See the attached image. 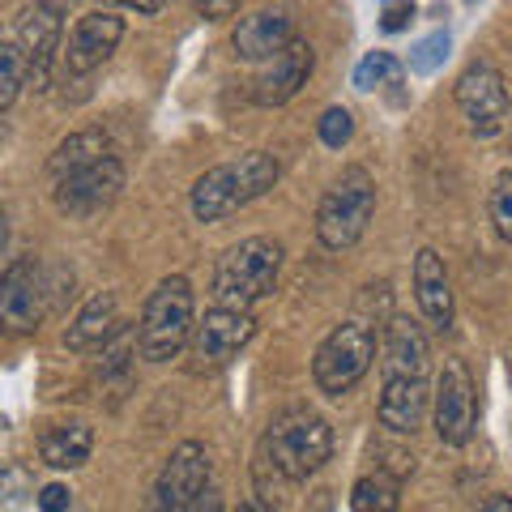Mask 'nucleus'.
Instances as JSON below:
<instances>
[{"instance_id":"2","label":"nucleus","mask_w":512,"mask_h":512,"mask_svg":"<svg viewBox=\"0 0 512 512\" xmlns=\"http://www.w3.org/2000/svg\"><path fill=\"white\" fill-rule=\"evenodd\" d=\"M282 274V244L269 235H248L231 244L214 265V299L222 308H252L256 299L274 295Z\"/></svg>"},{"instance_id":"15","label":"nucleus","mask_w":512,"mask_h":512,"mask_svg":"<svg viewBox=\"0 0 512 512\" xmlns=\"http://www.w3.org/2000/svg\"><path fill=\"white\" fill-rule=\"evenodd\" d=\"M427 402H431L427 376H384L376 419L380 427L397 431V436H414L427 419Z\"/></svg>"},{"instance_id":"1","label":"nucleus","mask_w":512,"mask_h":512,"mask_svg":"<svg viewBox=\"0 0 512 512\" xmlns=\"http://www.w3.org/2000/svg\"><path fill=\"white\" fill-rule=\"evenodd\" d=\"M278 158L265 150H248L239 154L235 163H218L192 184V214L197 222H222L235 210H244L256 197H265L269 188L278 184Z\"/></svg>"},{"instance_id":"13","label":"nucleus","mask_w":512,"mask_h":512,"mask_svg":"<svg viewBox=\"0 0 512 512\" xmlns=\"http://www.w3.org/2000/svg\"><path fill=\"white\" fill-rule=\"evenodd\" d=\"M120 39H124V18H116L111 9L86 13V18L73 26L69 47H64V73H69V77L94 73L120 47Z\"/></svg>"},{"instance_id":"30","label":"nucleus","mask_w":512,"mask_h":512,"mask_svg":"<svg viewBox=\"0 0 512 512\" xmlns=\"http://www.w3.org/2000/svg\"><path fill=\"white\" fill-rule=\"evenodd\" d=\"M73 508V491L64 483H47L39 491V512H69Z\"/></svg>"},{"instance_id":"20","label":"nucleus","mask_w":512,"mask_h":512,"mask_svg":"<svg viewBox=\"0 0 512 512\" xmlns=\"http://www.w3.org/2000/svg\"><path fill=\"white\" fill-rule=\"evenodd\" d=\"M56 43H60V18L47 9L26 13V22L18 26V47L26 56V73L30 86L43 90L47 77H52V60H56Z\"/></svg>"},{"instance_id":"5","label":"nucleus","mask_w":512,"mask_h":512,"mask_svg":"<svg viewBox=\"0 0 512 512\" xmlns=\"http://www.w3.org/2000/svg\"><path fill=\"white\" fill-rule=\"evenodd\" d=\"M372 214H376V180L363 167H346L316 205V239L329 252L355 248L367 235V227H372Z\"/></svg>"},{"instance_id":"34","label":"nucleus","mask_w":512,"mask_h":512,"mask_svg":"<svg viewBox=\"0 0 512 512\" xmlns=\"http://www.w3.org/2000/svg\"><path fill=\"white\" fill-rule=\"evenodd\" d=\"M478 512H512V495L495 491V495H487V500L478 504Z\"/></svg>"},{"instance_id":"3","label":"nucleus","mask_w":512,"mask_h":512,"mask_svg":"<svg viewBox=\"0 0 512 512\" xmlns=\"http://www.w3.org/2000/svg\"><path fill=\"white\" fill-rule=\"evenodd\" d=\"M256 448H265L291 483H303V478H312L329 461L333 427L325 414H316L312 406H286L278 419L265 427V436Z\"/></svg>"},{"instance_id":"32","label":"nucleus","mask_w":512,"mask_h":512,"mask_svg":"<svg viewBox=\"0 0 512 512\" xmlns=\"http://www.w3.org/2000/svg\"><path fill=\"white\" fill-rule=\"evenodd\" d=\"M175 512H222V491L218 487H205L201 495H192V500L180 504Z\"/></svg>"},{"instance_id":"29","label":"nucleus","mask_w":512,"mask_h":512,"mask_svg":"<svg viewBox=\"0 0 512 512\" xmlns=\"http://www.w3.org/2000/svg\"><path fill=\"white\" fill-rule=\"evenodd\" d=\"M410 18H414L410 0H389V5H384V18H380V30L384 35H397V30H406Z\"/></svg>"},{"instance_id":"33","label":"nucleus","mask_w":512,"mask_h":512,"mask_svg":"<svg viewBox=\"0 0 512 512\" xmlns=\"http://www.w3.org/2000/svg\"><path fill=\"white\" fill-rule=\"evenodd\" d=\"M111 9H133V13H158L163 9V0H103Z\"/></svg>"},{"instance_id":"24","label":"nucleus","mask_w":512,"mask_h":512,"mask_svg":"<svg viewBox=\"0 0 512 512\" xmlns=\"http://www.w3.org/2000/svg\"><path fill=\"white\" fill-rule=\"evenodd\" d=\"M22 86H30V73H26V56L18 39H9L5 47H0V111H9L13 103H18Z\"/></svg>"},{"instance_id":"27","label":"nucleus","mask_w":512,"mask_h":512,"mask_svg":"<svg viewBox=\"0 0 512 512\" xmlns=\"http://www.w3.org/2000/svg\"><path fill=\"white\" fill-rule=\"evenodd\" d=\"M316 137L325 141L329 150H342L350 137H355V116L346 107H325V116L316 120Z\"/></svg>"},{"instance_id":"4","label":"nucleus","mask_w":512,"mask_h":512,"mask_svg":"<svg viewBox=\"0 0 512 512\" xmlns=\"http://www.w3.org/2000/svg\"><path fill=\"white\" fill-rule=\"evenodd\" d=\"M192 316H197V303H192L188 278L171 274V278L158 282L146 299V308H141V329H137L141 359L171 363L188 346L192 333H197V320Z\"/></svg>"},{"instance_id":"17","label":"nucleus","mask_w":512,"mask_h":512,"mask_svg":"<svg viewBox=\"0 0 512 512\" xmlns=\"http://www.w3.org/2000/svg\"><path fill=\"white\" fill-rule=\"evenodd\" d=\"M295 39V26L286 18L282 9H261V13H248L239 18L235 35H231V47L239 60H274L282 56L286 47Z\"/></svg>"},{"instance_id":"35","label":"nucleus","mask_w":512,"mask_h":512,"mask_svg":"<svg viewBox=\"0 0 512 512\" xmlns=\"http://www.w3.org/2000/svg\"><path fill=\"white\" fill-rule=\"evenodd\" d=\"M77 5V0H39V9H47V13H56V18H64Z\"/></svg>"},{"instance_id":"10","label":"nucleus","mask_w":512,"mask_h":512,"mask_svg":"<svg viewBox=\"0 0 512 512\" xmlns=\"http://www.w3.org/2000/svg\"><path fill=\"white\" fill-rule=\"evenodd\" d=\"M205 487H214V466H210V453L197 444V440H184L175 453L167 457L163 474L154 483V500L150 512H175L180 504H188L192 495H201Z\"/></svg>"},{"instance_id":"28","label":"nucleus","mask_w":512,"mask_h":512,"mask_svg":"<svg viewBox=\"0 0 512 512\" xmlns=\"http://www.w3.org/2000/svg\"><path fill=\"white\" fill-rule=\"evenodd\" d=\"M448 56V30H436V35H427L414 43V52H410V69L414 73H436L440 64Z\"/></svg>"},{"instance_id":"11","label":"nucleus","mask_w":512,"mask_h":512,"mask_svg":"<svg viewBox=\"0 0 512 512\" xmlns=\"http://www.w3.org/2000/svg\"><path fill=\"white\" fill-rule=\"evenodd\" d=\"M256 338V316L244 308H218L205 312L197 320V333H192V355L205 367H227L239 350Z\"/></svg>"},{"instance_id":"23","label":"nucleus","mask_w":512,"mask_h":512,"mask_svg":"<svg viewBox=\"0 0 512 512\" xmlns=\"http://www.w3.org/2000/svg\"><path fill=\"white\" fill-rule=\"evenodd\" d=\"M402 508V478L389 470L363 474L350 487V512H397Z\"/></svg>"},{"instance_id":"21","label":"nucleus","mask_w":512,"mask_h":512,"mask_svg":"<svg viewBox=\"0 0 512 512\" xmlns=\"http://www.w3.org/2000/svg\"><path fill=\"white\" fill-rule=\"evenodd\" d=\"M90 453H94V427L82 423V419L56 423V427H47L39 436V457H43V466H52V470L86 466Z\"/></svg>"},{"instance_id":"8","label":"nucleus","mask_w":512,"mask_h":512,"mask_svg":"<svg viewBox=\"0 0 512 512\" xmlns=\"http://www.w3.org/2000/svg\"><path fill=\"white\" fill-rule=\"evenodd\" d=\"M120 192H124V163L116 154H107L94 167L73 171V175H64V180H56L52 184V201H56V210L64 218L90 222V218H99L103 210H111Z\"/></svg>"},{"instance_id":"18","label":"nucleus","mask_w":512,"mask_h":512,"mask_svg":"<svg viewBox=\"0 0 512 512\" xmlns=\"http://www.w3.org/2000/svg\"><path fill=\"white\" fill-rule=\"evenodd\" d=\"M380 367L384 376H427L431 367V346L427 333L419 329V320L410 316H393L384 325V342H380Z\"/></svg>"},{"instance_id":"6","label":"nucleus","mask_w":512,"mask_h":512,"mask_svg":"<svg viewBox=\"0 0 512 512\" xmlns=\"http://www.w3.org/2000/svg\"><path fill=\"white\" fill-rule=\"evenodd\" d=\"M73 282V269L56 265L52 274L35 261V256H22L5 269L0 278V320L13 333H35L43 325V316L52 312V299L60 295V286Z\"/></svg>"},{"instance_id":"36","label":"nucleus","mask_w":512,"mask_h":512,"mask_svg":"<svg viewBox=\"0 0 512 512\" xmlns=\"http://www.w3.org/2000/svg\"><path fill=\"white\" fill-rule=\"evenodd\" d=\"M239 512H278V504H269V500H261V495H256V500L239 504Z\"/></svg>"},{"instance_id":"19","label":"nucleus","mask_w":512,"mask_h":512,"mask_svg":"<svg viewBox=\"0 0 512 512\" xmlns=\"http://www.w3.org/2000/svg\"><path fill=\"white\" fill-rule=\"evenodd\" d=\"M116 333H120V299L111 291H99L73 316V325L64 329V346L73 355H90V350H103Z\"/></svg>"},{"instance_id":"22","label":"nucleus","mask_w":512,"mask_h":512,"mask_svg":"<svg viewBox=\"0 0 512 512\" xmlns=\"http://www.w3.org/2000/svg\"><path fill=\"white\" fill-rule=\"evenodd\" d=\"M107 154H111V137L103 133V128H82V133H69L52 150V158H47V180L56 184V180H64V175L94 167Z\"/></svg>"},{"instance_id":"26","label":"nucleus","mask_w":512,"mask_h":512,"mask_svg":"<svg viewBox=\"0 0 512 512\" xmlns=\"http://www.w3.org/2000/svg\"><path fill=\"white\" fill-rule=\"evenodd\" d=\"M491 222H495V235L512 244V171L495 175V188H491Z\"/></svg>"},{"instance_id":"14","label":"nucleus","mask_w":512,"mask_h":512,"mask_svg":"<svg viewBox=\"0 0 512 512\" xmlns=\"http://www.w3.org/2000/svg\"><path fill=\"white\" fill-rule=\"evenodd\" d=\"M312 64H316L312 43H308V39H291V47H286L282 56L269 60L265 73L252 82V103H261V107H282V103H291L295 94L308 86Z\"/></svg>"},{"instance_id":"16","label":"nucleus","mask_w":512,"mask_h":512,"mask_svg":"<svg viewBox=\"0 0 512 512\" xmlns=\"http://www.w3.org/2000/svg\"><path fill=\"white\" fill-rule=\"evenodd\" d=\"M414 299H419V312L427 316V325H436L440 333L453 329V282H448L444 256L436 248H423L414 256Z\"/></svg>"},{"instance_id":"7","label":"nucleus","mask_w":512,"mask_h":512,"mask_svg":"<svg viewBox=\"0 0 512 512\" xmlns=\"http://www.w3.org/2000/svg\"><path fill=\"white\" fill-rule=\"evenodd\" d=\"M376 359V333L363 320H342L338 329H329V338L316 346L312 355V380L325 397H342L372 372Z\"/></svg>"},{"instance_id":"25","label":"nucleus","mask_w":512,"mask_h":512,"mask_svg":"<svg viewBox=\"0 0 512 512\" xmlns=\"http://www.w3.org/2000/svg\"><path fill=\"white\" fill-rule=\"evenodd\" d=\"M402 82V60L393 52H367L355 64V86L359 90H376V86H397Z\"/></svg>"},{"instance_id":"31","label":"nucleus","mask_w":512,"mask_h":512,"mask_svg":"<svg viewBox=\"0 0 512 512\" xmlns=\"http://www.w3.org/2000/svg\"><path fill=\"white\" fill-rule=\"evenodd\" d=\"M192 5H197V13L205 22H227V18H235V13H239L244 0H192Z\"/></svg>"},{"instance_id":"9","label":"nucleus","mask_w":512,"mask_h":512,"mask_svg":"<svg viewBox=\"0 0 512 512\" xmlns=\"http://www.w3.org/2000/svg\"><path fill=\"white\" fill-rule=\"evenodd\" d=\"M453 94H457V107H461V116H466L474 137H495L504 128L512 103H508V86H504L500 69H491L483 60L470 64V69L457 77Z\"/></svg>"},{"instance_id":"12","label":"nucleus","mask_w":512,"mask_h":512,"mask_svg":"<svg viewBox=\"0 0 512 512\" xmlns=\"http://www.w3.org/2000/svg\"><path fill=\"white\" fill-rule=\"evenodd\" d=\"M474 380L466 372V363H444L440 372V384H436V436L448 444V448H461L470 444L474 436Z\"/></svg>"}]
</instances>
